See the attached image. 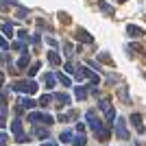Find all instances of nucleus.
Returning a JSON list of instances; mask_svg holds the SVG:
<instances>
[{
	"instance_id": "nucleus-20",
	"label": "nucleus",
	"mask_w": 146,
	"mask_h": 146,
	"mask_svg": "<svg viewBox=\"0 0 146 146\" xmlns=\"http://www.w3.org/2000/svg\"><path fill=\"white\" fill-rule=\"evenodd\" d=\"M33 133H35L37 137H39V140H46V137H48V131H46V129H39V127H37L35 131H33Z\"/></svg>"
},
{
	"instance_id": "nucleus-13",
	"label": "nucleus",
	"mask_w": 146,
	"mask_h": 146,
	"mask_svg": "<svg viewBox=\"0 0 146 146\" xmlns=\"http://www.w3.org/2000/svg\"><path fill=\"white\" fill-rule=\"evenodd\" d=\"M98 9H100V11H105V13H109V15H113V7H109L105 0H98Z\"/></svg>"
},
{
	"instance_id": "nucleus-6",
	"label": "nucleus",
	"mask_w": 146,
	"mask_h": 146,
	"mask_svg": "<svg viewBox=\"0 0 146 146\" xmlns=\"http://www.w3.org/2000/svg\"><path fill=\"white\" fill-rule=\"evenodd\" d=\"M131 122H133V127H135V131H137V133H146L144 122H142V116H140V113H133V116H131Z\"/></svg>"
},
{
	"instance_id": "nucleus-18",
	"label": "nucleus",
	"mask_w": 146,
	"mask_h": 146,
	"mask_svg": "<svg viewBox=\"0 0 146 146\" xmlns=\"http://www.w3.org/2000/svg\"><path fill=\"white\" fill-rule=\"evenodd\" d=\"M29 120L33 122V124H37V122H42V113H39V111H31V113H29Z\"/></svg>"
},
{
	"instance_id": "nucleus-28",
	"label": "nucleus",
	"mask_w": 146,
	"mask_h": 146,
	"mask_svg": "<svg viewBox=\"0 0 146 146\" xmlns=\"http://www.w3.org/2000/svg\"><path fill=\"white\" fill-rule=\"evenodd\" d=\"M42 122H44V124H52L55 120H52V116H50V113H42Z\"/></svg>"
},
{
	"instance_id": "nucleus-11",
	"label": "nucleus",
	"mask_w": 146,
	"mask_h": 146,
	"mask_svg": "<svg viewBox=\"0 0 146 146\" xmlns=\"http://www.w3.org/2000/svg\"><path fill=\"white\" fill-rule=\"evenodd\" d=\"M118 96H120V100H122V103H131V100H129L127 85H120V87H118Z\"/></svg>"
},
{
	"instance_id": "nucleus-23",
	"label": "nucleus",
	"mask_w": 146,
	"mask_h": 146,
	"mask_svg": "<svg viewBox=\"0 0 146 146\" xmlns=\"http://www.w3.org/2000/svg\"><path fill=\"white\" fill-rule=\"evenodd\" d=\"M26 66H29V55H24V57L18 59V70H22V68H26Z\"/></svg>"
},
{
	"instance_id": "nucleus-24",
	"label": "nucleus",
	"mask_w": 146,
	"mask_h": 146,
	"mask_svg": "<svg viewBox=\"0 0 146 146\" xmlns=\"http://www.w3.org/2000/svg\"><path fill=\"white\" fill-rule=\"evenodd\" d=\"M98 61H105V63H109V66L113 63V59H111V57L107 55V52H100V55H98Z\"/></svg>"
},
{
	"instance_id": "nucleus-4",
	"label": "nucleus",
	"mask_w": 146,
	"mask_h": 146,
	"mask_svg": "<svg viewBox=\"0 0 146 146\" xmlns=\"http://www.w3.org/2000/svg\"><path fill=\"white\" fill-rule=\"evenodd\" d=\"M87 122H90V127H92V131H94V133H98V131L103 129V122L96 118V113H94L92 109L87 111Z\"/></svg>"
},
{
	"instance_id": "nucleus-38",
	"label": "nucleus",
	"mask_w": 146,
	"mask_h": 146,
	"mask_svg": "<svg viewBox=\"0 0 146 146\" xmlns=\"http://www.w3.org/2000/svg\"><path fill=\"white\" fill-rule=\"evenodd\" d=\"M5 142H7V135H5V133H0V146L5 144Z\"/></svg>"
},
{
	"instance_id": "nucleus-30",
	"label": "nucleus",
	"mask_w": 146,
	"mask_h": 146,
	"mask_svg": "<svg viewBox=\"0 0 146 146\" xmlns=\"http://www.w3.org/2000/svg\"><path fill=\"white\" fill-rule=\"evenodd\" d=\"M26 46H24V44H22V42H15V44H13V50H18V52H26Z\"/></svg>"
},
{
	"instance_id": "nucleus-36",
	"label": "nucleus",
	"mask_w": 146,
	"mask_h": 146,
	"mask_svg": "<svg viewBox=\"0 0 146 146\" xmlns=\"http://www.w3.org/2000/svg\"><path fill=\"white\" fill-rule=\"evenodd\" d=\"M5 127H7V120H5V116L0 113V129H5Z\"/></svg>"
},
{
	"instance_id": "nucleus-29",
	"label": "nucleus",
	"mask_w": 146,
	"mask_h": 146,
	"mask_svg": "<svg viewBox=\"0 0 146 146\" xmlns=\"http://www.w3.org/2000/svg\"><path fill=\"white\" fill-rule=\"evenodd\" d=\"M5 109H7V96L0 92V111H5Z\"/></svg>"
},
{
	"instance_id": "nucleus-2",
	"label": "nucleus",
	"mask_w": 146,
	"mask_h": 146,
	"mask_svg": "<svg viewBox=\"0 0 146 146\" xmlns=\"http://www.w3.org/2000/svg\"><path fill=\"white\" fill-rule=\"evenodd\" d=\"M13 90H15V92H26V94H35V92H37V83H35V81H15V83H13Z\"/></svg>"
},
{
	"instance_id": "nucleus-39",
	"label": "nucleus",
	"mask_w": 146,
	"mask_h": 146,
	"mask_svg": "<svg viewBox=\"0 0 146 146\" xmlns=\"http://www.w3.org/2000/svg\"><path fill=\"white\" fill-rule=\"evenodd\" d=\"M2 83H5V74L0 72V85H2Z\"/></svg>"
},
{
	"instance_id": "nucleus-33",
	"label": "nucleus",
	"mask_w": 146,
	"mask_h": 146,
	"mask_svg": "<svg viewBox=\"0 0 146 146\" xmlns=\"http://www.w3.org/2000/svg\"><path fill=\"white\" fill-rule=\"evenodd\" d=\"M37 70H39V63H33V66H31V70H29V74H31V76H35Z\"/></svg>"
},
{
	"instance_id": "nucleus-14",
	"label": "nucleus",
	"mask_w": 146,
	"mask_h": 146,
	"mask_svg": "<svg viewBox=\"0 0 146 146\" xmlns=\"http://www.w3.org/2000/svg\"><path fill=\"white\" fill-rule=\"evenodd\" d=\"M74 96L79 98V100H83V98L87 96V90H85L83 85H76V90H74Z\"/></svg>"
},
{
	"instance_id": "nucleus-8",
	"label": "nucleus",
	"mask_w": 146,
	"mask_h": 146,
	"mask_svg": "<svg viewBox=\"0 0 146 146\" xmlns=\"http://www.w3.org/2000/svg\"><path fill=\"white\" fill-rule=\"evenodd\" d=\"M11 131L15 133V137L24 135V133H22V120H20V118H18V120H13V122H11Z\"/></svg>"
},
{
	"instance_id": "nucleus-31",
	"label": "nucleus",
	"mask_w": 146,
	"mask_h": 146,
	"mask_svg": "<svg viewBox=\"0 0 146 146\" xmlns=\"http://www.w3.org/2000/svg\"><path fill=\"white\" fill-rule=\"evenodd\" d=\"M59 20L63 24H70V15H68V13H59Z\"/></svg>"
},
{
	"instance_id": "nucleus-22",
	"label": "nucleus",
	"mask_w": 146,
	"mask_h": 146,
	"mask_svg": "<svg viewBox=\"0 0 146 146\" xmlns=\"http://www.w3.org/2000/svg\"><path fill=\"white\" fill-rule=\"evenodd\" d=\"M63 52H66V57L70 59V57L74 55V46H72V44H63Z\"/></svg>"
},
{
	"instance_id": "nucleus-27",
	"label": "nucleus",
	"mask_w": 146,
	"mask_h": 146,
	"mask_svg": "<svg viewBox=\"0 0 146 146\" xmlns=\"http://www.w3.org/2000/svg\"><path fill=\"white\" fill-rule=\"evenodd\" d=\"M18 37H20V42H22V44H24V42H29V39H31L26 31H18Z\"/></svg>"
},
{
	"instance_id": "nucleus-3",
	"label": "nucleus",
	"mask_w": 146,
	"mask_h": 146,
	"mask_svg": "<svg viewBox=\"0 0 146 146\" xmlns=\"http://www.w3.org/2000/svg\"><path fill=\"white\" fill-rule=\"evenodd\" d=\"M113 129H116V135L120 140H129V133H127V120L124 118H116L113 122Z\"/></svg>"
},
{
	"instance_id": "nucleus-12",
	"label": "nucleus",
	"mask_w": 146,
	"mask_h": 146,
	"mask_svg": "<svg viewBox=\"0 0 146 146\" xmlns=\"http://www.w3.org/2000/svg\"><path fill=\"white\" fill-rule=\"evenodd\" d=\"M55 100L61 105V107H66V105L70 103V96H68V94H55Z\"/></svg>"
},
{
	"instance_id": "nucleus-7",
	"label": "nucleus",
	"mask_w": 146,
	"mask_h": 146,
	"mask_svg": "<svg viewBox=\"0 0 146 146\" xmlns=\"http://www.w3.org/2000/svg\"><path fill=\"white\" fill-rule=\"evenodd\" d=\"M127 33H129V37L137 39V37L144 35V29H140V26H135V24H129V26H127Z\"/></svg>"
},
{
	"instance_id": "nucleus-40",
	"label": "nucleus",
	"mask_w": 146,
	"mask_h": 146,
	"mask_svg": "<svg viewBox=\"0 0 146 146\" xmlns=\"http://www.w3.org/2000/svg\"><path fill=\"white\" fill-rule=\"evenodd\" d=\"M44 146H57V144H55V142H46Z\"/></svg>"
},
{
	"instance_id": "nucleus-15",
	"label": "nucleus",
	"mask_w": 146,
	"mask_h": 146,
	"mask_svg": "<svg viewBox=\"0 0 146 146\" xmlns=\"http://www.w3.org/2000/svg\"><path fill=\"white\" fill-rule=\"evenodd\" d=\"M55 76H52V74H44V83H46V87H48V90H52V87H55Z\"/></svg>"
},
{
	"instance_id": "nucleus-26",
	"label": "nucleus",
	"mask_w": 146,
	"mask_h": 146,
	"mask_svg": "<svg viewBox=\"0 0 146 146\" xmlns=\"http://www.w3.org/2000/svg\"><path fill=\"white\" fill-rule=\"evenodd\" d=\"M50 100H52V96H48V94H46V96H42V98H39V105H42V107H48V105H50Z\"/></svg>"
},
{
	"instance_id": "nucleus-34",
	"label": "nucleus",
	"mask_w": 146,
	"mask_h": 146,
	"mask_svg": "<svg viewBox=\"0 0 146 146\" xmlns=\"http://www.w3.org/2000/svg\"><path fill=\"white\" fill-rule=\"evenodd\" d=\"M18 18H26V9L24 7H18Z\"/></svg>"
},
{
	"instance_id": "nucleus-16",
	"label": "nucleus",
	"mask_w": 146,
	"mask_h": 146,
	"mask_svg": "<svg viewBox=\"0 0 146 146\" xmlns=\"http://www.w3.org/2000/svg\"><path fill=\"white\" fill-rule=\"evenodd\" d=\"M109 135H111V131L103 127L100 131H98V140H100V142H107V140H109Z\"/></svg>"
},
{
	"instance_id": "nucleus-21",
	"label": "nucleus",
	"mask_w": 146,
	"mask_h": 146,
	"mask_svg": "<svg viewBox=\"0 0 146 146\" xmlns=\"http://www.w3.org/2000/svg\"><path fill=\"white\" fill-rule=\"evenodd\" d=\"M57 79L61 81V85H66V87H68V85H72V81H70V76H66V74H61V72L57 74Z\"/></svg>"
},
{
	"instance_id": "nucleus-10",
	"label": "nucleus",
	"mask_w": 146,
	"mask_h": 146,
	"mask_svg": "<svg viewBox=\"0 0 146 146\" xmlns=\"http://www.w3.org/2000/svg\"><path fill=\"white\" fill-rule=\"evenodd\" d=\"M33 107H35L33 98H20V109H33Z\"/></svg>"
},
{
	"instance_id": "nucleus-19",
	"label": "nucleus",
	"mask_w": 146,
	"mask_h": 146,
	"mask_svg": "<svg viewBox=\"0 0 146 146\" xmlns=\"http://www.w3.org/2000/svg\"><path fill=\"white\" fill-rule=\"evenodd\" d=\"M87 137H83V135H76V137H72V144L74 146H85Z\"/></svg>"
},
{
	"instance_id": "nucleus-17",
	"label": "nucleus",
	"mask_w": 146,
	"mask_h": 146,
	"mask_svg": "<svg viewBox=\"0 0 146 146\" xmlns=\"http://www.w3.org/2000/svg\"><path fill=\"white\" fill-rule=\"evenodd\" d=\"M2 33H5V37L13 35V24H11V22H5V24H2Z\"/></svg>"
},
{
	"instance_id": "nucleus-35",
	"label": "nucleus",
	"mask_w": 146,
	"mask_h": 146,
	"mask_svg": "<svg viewBox=\"0 0 146 146\" xmlns=\"http://www.w3.org/2000/svg\"><path fill=\"white\" fill-rule=\"evenodd\" d=\"M63 68H66V72H74V70H76V68H74L72 63H66V66H63Z\"/></svg>"
},
{
	"instance_id": "nucleus-5",
	"label": "nucleus",
	"mask_w": 146,
	"mask_h": 146,
	"mask_svg": "<svg viewBox=\"0 0 146 146\" xmlns=\"http://www.w3.org/2000/svg\"><path fill=\"white\" fill-rule=\"evenodd\" d=\"M74 37H76L79 42H83V44H92V42H94V37H92L85 29H79L76 33H74Z\"/></svg>"
},
{
	"instance_id": "nucleus-37",
	"label": "nucleus",
	"mask_w": 146,
	"mask_h": 146,
	"mask_svg": "<svg viewBox=\"0 0 146 146\" xmlns=\"http://www.w3.org/2000/svg\"><path fill=\"white\" fill-rule=\"evenodd\" d=\"M0 48H7V39L5 37H0Z\"/></svg>"
},
{
	"instance_id": "nucleus-32",
	"label": "nucleus",
	"mask_w": 146,
	"mask_h": 146,
	"mask_svg": "<svg viewBox=\"0 0 146 146\" xmlns=\"http://www.w3.org/2000/svg\"><path fill=\"white\" fill-rule=\"evenodd\" d=\"M31 42L35 44V46H39V42H42V35H39V33H35V35L31 37Z\"/></svg>"
},
{
	"instance_id": "nucleus-9",
	"label": "nucleus",
	"mask_w": 146,
	"mask_h": 146,
	"mask_svg": "<svg viewBox=\"0 0 146 146\" xmlns=\"http://www.w3.org/2000/svg\"><path fill=\"white\" fill-rule=\"evenodd\" d=\"M48 61L52 63V66H61V57L57 50H48Z\"/></svg>"
},
{
	"instance_id": "nucleus-25",
	"label": "nucleus",
	"mask_w": 146,
	"mask_h": 146,
	"mask_svg": "<svg viewBox=\"0 0 146 146\" xmlns=\"http://www.w3.org/2000/svg\"><path fill=\"white\" fill-rule=\"evenodd\" d=\"M59 140L61 142H72V133H70V131H63V133L59 135Z\"/></svg>"
},
{
	"instance_id": "nucleus-41",
	"label": "nucleus",
	"mask_w": 146,
	"mask_h": 146,
	"mask_svg": "<svg viewBox=\"0 0 146 146\" xmlns=\"http://www.w3.org/2000/svg\"><path fill=\"white\" fill-rule=\"evenodd\" d=\"M118 2H127V0H118Z\"/></svg>"
},
{
	"instance_id": "nucleus-1",
	"label": "nucleus",
	"mask_w": 146,
	"mask_h": 146,
	"mask_svg": "<svg viewBox=\"0 0 146 146\" xmlns=\"http://www.w3.org/2000/svg\"><path fill=\"white\" fill-rule=\"evenodd\" d=\"M98 107H100V111H103L105 118H107V124H109V127H113V122H116V111H113V107L109 105V100H107V98H103V100L98 103Z\"/></svg>"
}]
</instances>
